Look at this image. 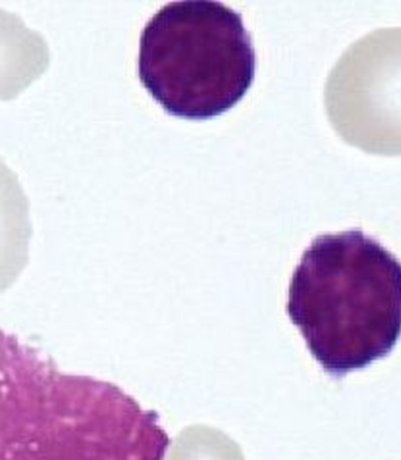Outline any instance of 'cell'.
<instances>
[{"mask_svg":"<svg viewBox=\"0 0 401 460\" xmlns=\"http://www.w3.org/2000/svg\"><path fill=\"white\" fill-rule=\"evenodd\" d=\"M158 412L0 328V460H163Z\"/></svg>","mask_w":401,"mask_h":460,"instance_id":"1","label":"cell"},{"mask_svg":"<svg viewBox=\"0 0 401 460\" xmlns=\"http://www.w3.org/2000/svg\"><path fill=\"white\" fill-rule=\"evenodd\" d=\"M45 38L19 15L0 9V101L18 98L49 66Z\"/></svg>","mask_w":401,"mask_h":460,"instance_id":"5","label":"cell"},{"mask_svg":"<svg viewBox=\"0 0 401 460\" xmlns=\"http://www.w3.org/2000/svg\"><path fill=\"white\" fill-rule=\"evenodd\" d=\"M255 73L250 33L242 15L223 3L167 4L141 32V83L174 117H219L242 101Z\"/></svg>","mask_w":401,"mask_h":460,"instance_id":"3","label":"cell"},{"mask_svg":"<svg viewBox=\"0 0 401 460\" xmlns=\"http://www.w3.org/2000/svg\"><path fill=\"white\" fill-rule=\"evenodd\" d=\"M30 202L17 174L0 158V294L29 263Z\"/></svg>","mask_w":401,"mask_h":460,"instance_id":"6","label":"cell"},{"mask_svg":"<svg viewBox=\"0 0 401 460\" xmlns=\"http://www.w3.org/2000/svg\"><path fill=\"white\" fill-rule=\"evenodd\" d=\"M171 460H242L235 447L227 443L210 440V442H186L179 447Z\"/></svg>","mask_w":401,"mask_h":460,"instance_id":"7","label":"cell"},{"mask_svg":"<svg viewBox=\"0 0 401 460\" xmlns=\"http://www.w3.org/2000/svg\"><path fill=\"white\" fill-rule=\"evenodd\" d=\"M286 312L324 371L342 378L387 358L401 336V262L362 229L317 236Z\"/></svg>","mask_w":401,"mask_h":460,"instance_id":"2","label":"cell"},{"mask_svg":"<svg viewBox=\"0 0 401 460\" xmlns=\"http://www.w3.org/2000/svg\"><path fill=\"white\" fill-rule=\"evenodd\" d=\"M328 120L346 144L401 155V28L372 31L332 68L324 91Z\"/></svg>","mask_w":401,"mask_h":460,"instance_id":"4","label":"cell"}]
</instances>
